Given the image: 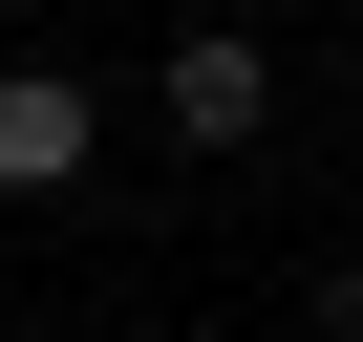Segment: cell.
<instances>
[{"label":"cell","mask_w":363,"mask_h":342,"mask_svg":"<svg viewBox=\"0 0 363 342\" xmlns=\"http://www.w3.org/2000/svg\"><path fill=\"white\" fill-rule=\"evenodd\" d=\"M342 342H363V278H342Z\"/></svg>","instance_id":"cell-3"},{"label":"cell","mask_w":363,"mask_h":342,"mask_svg":"<svg viewBox=\"0 0 363 342\" xmlns=\"http://www.w3.org/2000/svg\"><path fill=\"white\" fill-rule=\"evenodd\" d=\"M86 150H107L86 65H0V193H86Z\"/></svg>","instance_id":"cell-1"},{"label":"cell","mask_w":363,"mask_h":342,"mask_svg":"<svg viewBox=\"0 0 363 342\" xmlns=\"http://www.w3.org/2000/svg\"><path fill=\"white\" fill-rule=\"evenodd\" d=\"M150 107H171V150H257V128H278V65H257V43H171Z\"/></svg>","instance_id":"cell-2"}]
</instances>
